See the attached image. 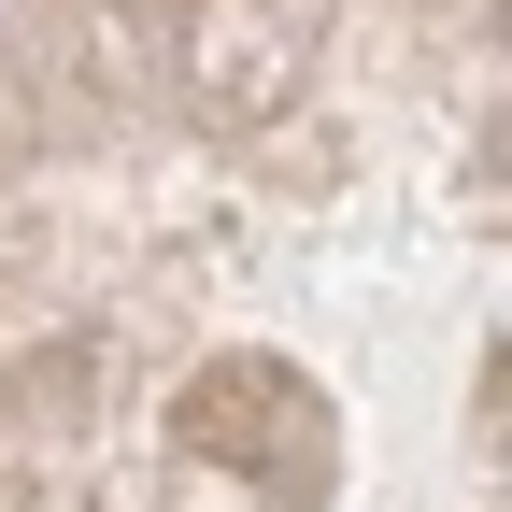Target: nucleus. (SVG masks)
<instances>
[{"label": "nucleus", "instance_id": "f257e3e1", "mask_svg": "<svg viewBox=\"0 0 512 512\" xmlns=\"http://www.w3.org/2000/svg\"><path fill=\"white\" fill-rule=\"evenodd\" d=\"M285 413H299L285 370H228L214 399H200V441H228V456H285Z\"/></svg>", "mask_w": 512, "mask_h": 512}]
</instances>
